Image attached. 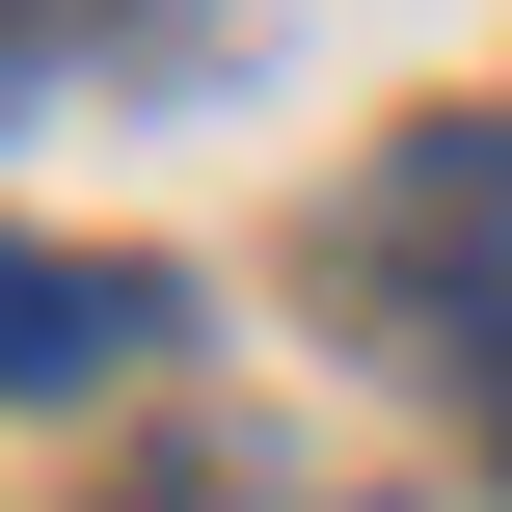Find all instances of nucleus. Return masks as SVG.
<instances>
[{"label": "nucleus", "mask_w": 512, "mask_h": 512, "mask_svg": "<svg viewBox=\"0 0 512 512\" xmlns=\"http://www.w3.org/2000/svg\"><path fill=\"white\" fill-rule=\"evenodd\" d=\"M135 351H162V270H81V243L0 216V405H81V378H135Z\"/></svg>", "instance_id": "nucleus-1"}, {"label": "nucleus", "mask_w": 512, "mask_h": 512, "mask_svg": "<svg viewBox=\"0 0 512 512\" xmlns=\"http://www.w3.org/2000/svg\"><path fill=\"white\" fill-rule=\"evenodd\" d=\"M54 27H81V0H0V54H54Z\"/></svg>", "instance_id": "nucleus-2"}, {"label": "nucleus", "mask_w": 512, "mask_h": 512, "mask_svg": "<svg viewBox=\"0 0 512 512\" xmlns=\"http://www.w3.org/2000/svg\"><path fill=\"white\" fill-rule=\"evenodd\" d=\"M486 432H512V378H486Z\"/></svg>", "instance_id": "nucleus-3"}]
</instances>
